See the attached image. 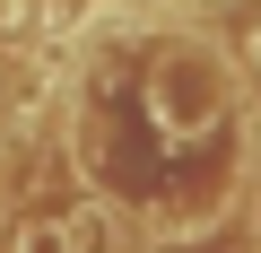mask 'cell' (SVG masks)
<instances>
[{"label": "cell", "mask_w": 261, "mask_h": 253, "mask_svg": "<svg viewBox=\"0 0 261 253\" xmlns=\"http://www.w3.org/2000/svg\"><path fill=\"white\" fill-rule=\"evenodd\" d=\"M61 244H70V253H122V227H113V210H79V218L61 227Z\"/></svg>", "instance_id": "6da1fadb"}]
</instances>
